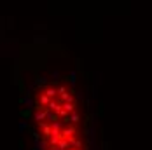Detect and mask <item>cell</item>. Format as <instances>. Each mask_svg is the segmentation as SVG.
Wrapping results in <instances>:
<instances>
[{
	"label": "cell",
	"mask_w": 152,
	"mask_h": 150,
	"mask_svg": "<svg viewBox=\"0 0 152 150\" xmlns=\"http://www.w3.org/2000/svg\"><path fill=\"white\" fill-rule=\"evenodd\" d=\"M31 124L40 150H89L84 110L75 87L66 80H47L31 94Z\"/></svg>",
	"instance_id": "6da1fadb"
}]
</instances>
